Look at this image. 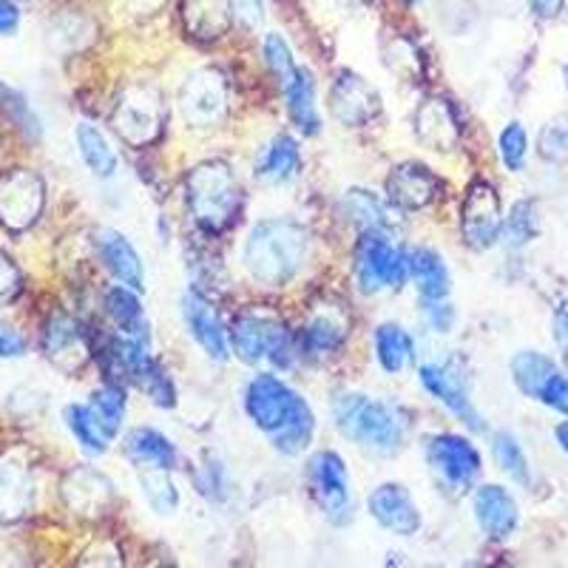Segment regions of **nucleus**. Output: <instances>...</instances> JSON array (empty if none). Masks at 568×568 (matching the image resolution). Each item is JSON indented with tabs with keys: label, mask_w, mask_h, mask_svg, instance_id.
I'll list each match as a JSON object with an SVG mask.
<instances>
[{
	"label": "nucleus",
	"mask_w": 568,
	"mask_h": 568,
	"mask_svg": "<svg viewBox=\"0 0 568 568\" xmlns=\"http://www.w3.org/2000/svg\"><path fill=\"white\" fill-rule=\"evenodd\" d=\"M247 415L258 429L273 435L276 449L284 455H298L313 438L311 407L273 375H256L245 395Z\"/></svg>",
	"instance_id": "obj_1"
},
{
	"label": "nucleus",
	"mask_w": 568,
	"mask_h": 568,
	"mask_svg": "<svg viewBox=\"0 0 568 568\" xmlns=\"http://www.w3.org/2000/svg\"><path fill=\"white\" fill-rule=\"evenodd\" d=\"M307 256V231L298 222L271 220L251 231L245 265L256 282L267 287L291 282Z\"/></svg>",
	"instance_id": "obj_2"
},
{
	"label": "nucleus",
	"mask_w": 568,
	"mask_h": 568,
	"mask_svg": "<svg viewBox=\"0 0 568 568\" xmlns=\"http://www.w3.org/2000/svg\"><path fill=\"white\" fill-rule=\"evenodd\" d=\"M336 424L349 440L369 446L375 453H398L407 438V418L400 409L364 395H338L333 400Z\"/></svg>",
	"instance_id": "obj_3"
},
{
	"label": "nucleus",
	"mask_w": 568,
	"mask_h": 568,
	"mask_svg": "<svg viewBox=\"0 0 568 568\" xmlns=\"http://www.w3.org/2000/svg\"><path fill=\"white\" fill-rule=\"evenodd\" d=\"M187 207L194 213L196 225L207 233H220L231 227L240 213L242 196L240 185L233 180V171L225 162H202L185 182Z\"/></svg>",
	"instance_id": "obj_4"
},
{
	"label": "nucleus",
	"mask_w": 568,
	"mask_h": 568,
	"mask_svg": "<svg viewBox=\"0 0 568 568\" xmlns=\"http://www.w3.org/2000/svg\"><path fill=\"white\" fill-rule=\"evenodd\" d=\"M111 120H114L116 134L134 149L154 142L165 125V103H162L160 89L151 83H131L116 100Z\"/></svg>",
	"instance_id": "obj_5"
},
{
	"label": "nucleus",
	"mask_w": 568,
	"mask_h": 568,
	"mask_svg": "<svg viewBox=\"0 0 568 568\" xmlns=\"http://www.w3.org/2000/svg\"><path fill=\"white\" fill-rule=\"evenodd\" d=\"M231 338L233 349H236V355L245 364H256L267 358V362L278 364V367H291L293 338L276 318L256 316V313L240 316L236 324H233Z\"/></svg>",
	"instance_id": "obj_6"
},
{
	"label": "nucleus",
	"mask_w": 568,
	"mask_h": 568,
	"mask_svg": "<svg viewBox=\"0 0 568 568\" xmlns=\"http://www.w3.org/2000/svg\"><path fill=\"white\" fill-rule=\"evenodd\" d=\"M358 282L362 291L378 293L384 287H400L407 282V256L384 236V231H367L358 245Z\"/></svg>",
	"instance_id": "obj_7"
},
{
	"label": "nucleus",
	"mask_w": 568,
	"mask_h": 568,
	"mask_svg": "<svg viewBox=\"0 0 568 568\" xmlns=\"http://www.w3.org/2000/svg\"><path fill=\"white\" fill-rule=\"evenodd\" d=\"M45 185L34 171L14 169L0 176V225L27 231L43 211Z\"/></svg>",
	"instance_id": "obj_8"
},
{
	"label": "nucleus",
	"mask_w": 568,
	"mask_h": 568,
	"mask_svg": "<svg viewBox=\"0 0 568 568\" xmlns=\"http://www.w3.org/2000/svg\"><path fill=\"white\" fill-rule=\"evenodd\" d=\"M307 484L318 509L333 520L344 524L349 520V480L342 458L336 453H318L307 464Z\"/></svg>",
	"instance_id": "obj_9"
},
{
	"label": "nucleus",
	"mask_w": 568,
	"mask_h": 568,
	"mask_svg": "<svg viewBox=\"0 0 568 568\" xmlns=\"http://www.w3.org/2000/svg\"><path fill=\"white\" fill-rule=\"evenodd\" d=\"M426 455H429L435 475H440V480L455 491L469 489L480 475L478 449L460 435H438L429 440Z\"/></svg>",
	"instance_id": "obj_10"
},
{
	"label": "nucleus",
	"mask_w": 568,
	"mask_h": 568,
	"mask_svg": "<svg viewBox=\"0 0 568 568\" xmlns=\"http://www.w3.org/2000/svg\"><path fill=\"white\" fill-rule=\"evenodd\" d=\"M500 202L497 194L491 191V185L486 182H475V185L466 191L464 200V213H460V231H464V240L469 242L475 251H486V247L495 245V240L500 236Z\"/></svg>",
	"instance_id": "obj_11"
},
{
	"label": "nucleus",
	"mask_w": 568,
	"mask_h": 568,
	"mask_svg": "<svg viewBox=\"0 0 568 568\" xmlns=\"http://www.w3.org/2000/svg\"><path fill=\"white\" fill-rule=\"evenodd\" d=\"M182 114L191 125H213L227 109V85L220 71L202 69L182 89Z\"/></svg>",
	"instance_id": "obj_12"
},
{
	"label": "nucleus",
	"mask_w": 568,
	"mask_h": 568,
	"mask_svg": "<svg viewBox=\"0 0 568 568\" xmlns=\"http://www.w3.org/2000/svg\"><path fill=\"white\" fill-rule=\"evenodd\" d=\"M34 497L32 466L20 449L0 458V520L14 524L27 515Z\"/></svg>",
	"instance_id": "obj_13"
},
{
	"label": "nucleus",
	"mask_w": 568,
	"mask_h": 568,
	"mask_svg": "<svg viewBox=\"0 0 568 568\" xmlns=\"http://www.w3.org/2000/svg\"><path fill=\"white\" fill-rule=\"evenodd\" d=\"M329 111L336 114L338 123L358 129V125H367L382 111V100L358 74L342 71L336 83H333V91H329Z\"/></svg>",
	"instance_id": "obj_14"
},
{
	"label": "nucleus",
	"mask_w": 568,
	"mask_h": 568,
	"mask_svg": "<svg viewBox=\"0 0 568 568\" xmlns=\"http://www.w3.org/2000/svg\"><path fill=\"white\" fill-rule=\"evenodd\" d=\"M43 349L49 355V362L54 367L65 369V373H78L85 362H89V342L80 324L65 313L49 318L43 329Z\"/></svg>",
	"instance_id": "obj_15"
},
{
	"label": "nucleus",
	"mask_w": 568,
	"mask_h": 568,
	"mask_svg": "<svg viewBox=\"0 0 568 568\" xmlns=\"http://www.w3.org/2000/svg\"><path fill=\"white\" fill-rule=\"evenodd\" d=\"M369 515H373L384 529L395 531V535L400 537L415 535L420 526L418 506L413 504L409 491L398 484H384L369 495Z\"/></svg>",
	"instance_id": "obj_16"
},
{
	"label": "nucleus",
	"mask_w": 568,
	"mask_h": 568,
	"mask_svg": "<svg viewBox=\"0 0 568 568\" xmlns=\"http://www.w3.org/2000/svg\"><path fill=\"white\" fill-rule=\"evenodd\" d=\"M438 180L418 162H404L387 180L389 202L404 211H418V207L429 205L438 196Z\"/></svg>",
	"instance_id": "obj_17"
},
{
	"label": "nucleus",
	"mask_w": 568,
	"mask_h": 568,
	"mask_svg": "<svg viewBox=\"0 0 568 568\" xmlns=\"http://www.w3.org/2000/svg\"><path fill=\"white\" fill-rule=\"evenodd\" d=\"M420 382H424V387L429 389L449 413L458 415L469 429H484V420H480L478 409L471 407L466 387L460 384V378H455V373H449L446 367H438V364H426V367H420Z\"/></svg>",
	"instance_id": "obj_18"
},
{
	"label": "nucleus",
	"mask_w": 568,
	"mask_h": 568,
	"mask_svg": "<svg viewBox=\"0 0 568 568\" xmlns=\"http://www.w3.org/2000/svg\"><path fill=\"white\" fill-rule=\"evenodd\" d=\"M94 247H98L103 265L114 273V278L125 284V287H134L140 291L145 284V271H142V258L136 256V251L131 247V242L125 240L123 233L109 231V227H100L94 233Z\"/></svg>",
	"instance_id": "obj_19"
},
{
	"label": "nucleus",
	"mask_w": 568,
	"mask_h": 568,
	"mask_svg": "<svg viewBox=\"0 0 568 568\" xmlns=\"http://www.w3.org/2000/svg\"><path fill=\"white\" fill-rule=\"evenodd\" d=\"M63 497L83 517H100L111 504V484L94 469H74L63 484Z\"/></svg>",
	"instance_id": "obj_20"
},
{
	"label": "nucleus",
	"mask_w": 568,
	"mask_h": 568,
	"mask_svg": "<svg viewBox=\"0 0 568 568\" xmlns=\"http://www.w3.org/2000/svg\"><path fill=\"white\" fill-rule=\"evenodd\" d=\"M475 517L484 535L491 540H504L517 526V506L511 495L500 486H480L475 495Z\"/></svg>",
	"instance_id": "obj_21"
},
{
	"label": "nucleus",
	"mask_w": 568,
	"mask_h": 568,
	"mask_svg": "<svg viewBox=\"0 0 568 568\" xmlns=\"http://www.w3.org/2000/svg\"><path fill=\"white\" fill-rule=\"evenodd\" d=\"M182 304H185L187 327H191V333H194L196 342L202 344V349H205L211 358H216V362H225L227 338H225V329H222L220 318H216V313L211 311V304H207L205 298L196 296V293H187L185 302Z\"/></svg>",
	"instance_id": "obj_22"
},
{
	"label": "nucleus",
	"mask_w": 568,
	"mask_h": 568,
	"mask_svg": "<svg viewBox=\"0 0 568 568\" xmlns=\"http://www.w3.org/2000/svg\"><path fill=\"white\" fill-rule=\"evenodd\" d=\"M231 0H185V27L200 40H216L231 29Z\"/></svg>",
	"instance_id": "obj_23"
},
{
	"label": "nucleus",
	"mask_w": 568,
	"mask_h": 568,
	"mask_svg": "<svg viewBox=\"0 0 568 568\" xmlns=\"http://www.w3.org/2000/svg\"><path fill=\"white\" fill-rule=\"evenodd\" d=\"M415 131H418L420 142H426L435 151H449L458 142V125H455L453 111L446 109L440 100H429L415 114Z\"/></svg>",
	"instance_id": "obj_24"
},
{
	"label": "nucleus",
	"mask_w": 568,
	"mask_h": 568,
	"mask_svg": "<svg viewBox=\"0 0 568 568\" xmlns=\"http://www.w3.org/2000/svg\"><path fill=\"white\" fill-rule=\"evenodd\" d=\"M407 273L415 284H418V293L426 298H446L449 293V273H446L444 258L435 251H426L418 247L407 256Z\"/></svg>",
	"instance_id": "obj_25"
},
{
	"label": "nucleus",
	"mask_w": 568,
	"mask_h": 568,
	"mask_svg": "<svg viewBox=\"0 0 568 568\" xmlns=\"http://www.w3.org/2000/svg\"><path fill=\"white\" fill-rule=\"evenodd\" d=\"M298 165H302V156H298L296 140L287 134H278L258 156L256 174L258 180L265 182H287L296 176Z\"/></svg>",
	"instance_id": "obj_26"
},
{
	"label": "nucleus",
	"mask_w": 568,
	"mask_h": 568,
	"mask_svg": "<svg viewBox=\"0 0 568 568\" xmlns=\"http://www.w3.org/2000/svg\"><path fill=\"white\" fill-rule=\"evenodd\" d=\"M125 453L140 466H162V469L176 466L174 444L156 429H134L125 440Z\"/></svg>",
	"instance_id": "obj_27"
},
{
	"label": "nucleus",
	"mask_w": 568,
	"mask_h": 568,
	"mask_svg": "<svg viewBox=\"0 0 568 568\" xmlns=\"http://www.w3.org/2000/svg\"><path fill=\"white\" fill-rule=\"evenodd\" d=\"M347 338V322L336 311H322L304 327L302 347L311 355H327L338 349Z\"/></svg>",
	"instance_id": "obj_28"
},
{
	"label": "nucleus",
	"mask_w": 568,
	"mask_h": 568,
	"mask_svg": "<svg viewBox=\"0 0 568 568\" xmlns=\"http://www.w3.org/2000/svg\"><path fill=\"white\" fill-rule=\"evenodd\" d=\"M105 311H109L111 322L123 329L131 338H149L145 333V316H142L140 298L134 296V287H111L105 293Z\"/></svg>",
	"instance_id": "obj_29"
},
{
	"label": "nucleus",
	"mask_w": 568,
	"mask_h": 568,
	"mask_svg": "<svg viewBox=\"0 0 568 568\" xmlns=\"http://www.w3.org/2000/svg\"><path fill=\"white\" fill-rule=\"evenodd\" d=\"M557 373L555 362L546 358L540 353H517L515 362H511V375H515V384L520 387V393H526L529 398H540V389L546 387L551 375Z\"/></svg>",
	"instance_id": "obj_30"
},
{
	"label": "nucleus",
	"mask_w": 568,
	"mask_h": 568,
	"mask_svg": "<svg viewBox=\"0 0 568 568\" xmlns=\"http://www.w3.org/2000/svg\"><path fill=\"white\" fill-rule=\"evenodd\" d=\"M287 94V109H291L293 123L304 131V134H318L322 129V120H318V109H316V91H313V80L307 71L298 74L296 83L291 89L284 91Z\"/></svg>",
	"instance_id": "obj_31"
},
{
	"label": "nucleus",
	"mask_w": 568,
	"mask_h": 568,
	"mask_svg": "<svg viewBox=\"0 0 568 568\" xmlns=\"http://www.w3.org/2000/svg\"><path fill=\"white\" fill-rule=\"evenodd\" d=\"M375 349H378V362L387 373H400L413 362V342L398 324H384L375 333Z\"/></svg>",
	"instance_id": "obj_32"
},
{
	"label": "nucleus",
	"mask_w": 568,
	"mask_h": 568,
	"mask_svg": "<svg viewBox=\"0 0 568 568\" xmlns=\"http://www.w3.org/2000/svg\"><path fill=\"white\" fill-rule=\"evenodd\" d=\"M78 145L80 154H83L85 165L98 176H111L116 171V154L109 145V140L103 136V131L94 129V125L83 123L78 129Z\"/></svg>",
	"instance_id": "obj_33"
},
{
	"label": "nucleus",
	"mask_w": 568,
	"mask_h": 568,
	"mask_svg": "<svg viewBox=\"0 0 568 568\" xmlns=\"http://www.w3.org/2000/svg\"><path fill=\"white\" fill-rule=\"evenodd\" d=\"M65 426L71 429V435L83 444L85 453L103 455L105 446H109V435L103 433V426L98 424L94 413L89 407H69L65 409Z\"/></svg>",
	"instance_id": "obj_34"
},
{
	"label": "nucleus",
	"mask_w": 568,
	"mask_h": 568,
	"mask_svg": "<svg viewBox=\"0 0 568 568\" xmlns=\"http://www.w3.org/2000/svg\"><path fill=\"white\" fill-rule=\"evenodd\" d=\"M142 495L149 497V504L154 506L160 515H171L176 509V489L169 478V469L162 466H145L140 475Z\"/></svg>",
	"instance_id": "obj_35"
},
{
	"label": "nucleus",
	"mask_w": 568,
	"mask_h": 568,
	"mask_svg": "<svg viewBox=\"0 0 568 568\" xmlns=\"http://www.w3.org/2000/svg\"><path fill=\"white\" fill-rule=\"evenodd\" d=\"M89 409L94 413L98 424L103 426V433L109 435V438H114V435L120 433V424H123V415H125L123 389L120 387L98 389V393L91 395Z\"/></svg>",
	"instance_id": "obj_36"
},
{
	"label": "nucleus",
	"mask_w": 568,
	"mask_h": 568,
	"mask_svg": "<svg viewBox=\"0 0 568 568\" xmlns=\"http://www.w3.org/2000/svg\"><path fill=\"white\" fill-rule=\"evenodd\" d=\"M491 449H495L497 466H500V469L515 480V484L529 486L531 480L529 460H526L524 449H520V444H517L509 433H497L495 440H491Z\"/></svg>",
	"instance_id": "obj_37"
},
{
	"label": "nucleus",
	"mask_w": 568,
	"mask_h": 568,
	"mask_svg": "<svg viewBox=\"0 0 568 568\" xmlns=\"http://www.w3.org/2000/svg\"><path fill=\"white\" fill-rule=\"evenodd\" d=\"M344 205H347V211L353 213V220L364 231H387L389 227V216L384 211V205L373 194H367V191H349Z\"/></svg>",
	"instance_id": "obj_38"
},
{
	"label": "nucleus",
	"mask_w": 568,
	"mask_h": 568,
	"mask_svg": "<svg viewBox=\"0 0 568 568\" xmlns=\"http://www.w3.org/2000/svg\"><path fill=\"white\" fill-rule=\"evenodd\" d=\"M265 58H267V63H271L273 78H276L278 89L282 91L291 89V85L298 80V74H302V69H298L296 60H293L291 49H287V43H284L278 34H267Z\"/></svg>",
	"instance_id": "obj_39"
},
{
	"label": "nucleus",
	"mask_w": 568,
	"mask_h": 568,
	"mask_svg": "<svg viewBox=\"0 0 568 568\" xmlns=\"http://www.w3.org/2000/svg\"><path fill=\"white\" fill-rule=\"evenodd\" d=\"M134 382L149 393V398L154 400L156 407H174V384H171L169 373L154 358H149V362L136 369Z\"/></svg>",
	"instance_id": "obj_40"
},
{
	"label": "nucleus",
	"mask_w": 568,
	"mask_h": 568,
	"mask_svg": "<svg viewBox=\"0 0 568 568\" xmlns=\"http://www.w3.org/2000/svg\"><path fill=\"white\" fill-rule=\"evenodd\" d=\"M0 105L7 109V114L12 116L14 123H18L23 131H27V134H32V136L40 134L38 116L32 114V109H29L27 100L20 98V94L14 89H9L7 83H0Z\"/></svg>",
	"instance_id": "obj_41"
},
{
	"label": "nucleus",
	"mask_w": 568,
	"mask_h": 568,
	"mask_svg": "<svg viewBox=\"0 0 568 568\" xmlns=\"http://www.w3.org/2000/svg\"><path fill=\"white\" fill-rule=\"evenodd\" d=\"M526 149H529V142H526L524 125L511 123L509 129L500 134V160L506 162V169H509V171L524 169Z\"/></svg>",
	"instance_id": "obj_42"
},
{
	"label": "nucleus",
	"mask_w": 568,
	"mask_h": 568,
	"mask_svg": "<svg viewBox=\"0 0 568 568\" xmlns=\"http://www.w3.org/2000/svg\"><path fill=\"white\" fill-rule=\"evenodd\" d=\"M535 236V205L531 202H517L511 207V216L506 222V240L511 245H526Z\"/></svg>",
	"instance_id": "obj_43"
},
{
	"label": "nucleus",
	"mask_w": 568,
	"mask_h": 568,
	"mask_svg": "<svg viewBox=\"0 0 568 568\" xmlns=\"http://www.w3.org/2000/svg\"><path fill=\"white\" fill-rule=\"evenodd\" d=\"M540 154L551 162L568 160V120H555L542 129Z\"/></svg>",
	"instance_id": "obj_44"
},
{
	"label": "nucleus",
	"mask_w": 568,
	"mask_h": 568,
	"mask_svg": "<svg viewBox=\"0 0 568 568\" xmlns=\"http://www.w3.org/2000/svg\"><path fill=\"white\" fill-rule=\"evenodd\" d=\"M196 489L211 500H225L227 495V480L225 469L216 460H207L200 471H196Z\"/></svg>",
	"instance_id": "obj_45"
},
{
	"label": "nucleus",
	"mask_w": 568,
	"mask_h": 568,
	"mask_svg": "<svg viewBox=\"0 0 568 568\" xmlns=\"http://www.w3.org/2000/svg\"><path fill=\"white\" fill-rule=\"evenodd\" d=\"M540 400L546 404V407L557 409V413L568 415V382L562 378L560 373H555L546 382V387L540 389Z\"/></svg>",
	"instance_id": "obj_46"
},
{
	"label": "nucleus",
	"mask_w": 568,
	"mask_h": 568,
	"mask_svg": "<svg viewBox=\"0 0 568 568\" xmlns=\"http://www.w3.org/2000/svg\"><path fill=\"white\" fill-rule=\"evenodd\" d=\"M20 271L14 267L12 258L7 256V253H0V304L12 302L14 296L20 293Z\"/></svg>",
	"instance_id": "obj_47"
},
{
	"label": "nucleus",
	"mask_w": 568,
	"mask_h": 568,
	"mask_svg": "<svg viewBox=\"0 0 568 568\" xmlns=\"http://www.w3.org/2000/svg\"><path fill=\"white\" fill-rule=\"evenodd\" d=\"M424 304H426V318H429V324H433L435 329L446 333V329L453 327L455 313H453V307L444 302V298H426Z\"/></svg>",
	"instance_id": "obj_48"
},
{
	"label": "nucleus",
	"mask_w": 568,
	"mask_h": 568,
	"mask_svg": "<svg viewBox=\"0 0 568 568\" xmlns=\"http://www.w3.org/2000/svg\"><path fill=\"white\" fill-rule=\"evenodd\" d=\"M23 349H27L23 336L7 324H0V358H18V355H23Z\"/></svg>",
	"instance_id": "obj_49"
},
{
	"label": "nucleus",
	"mask_w": 568,
	"mask_h": 568,
	"mask_svg": "<svg viewBox=\"0 0 568 568\" xmlns=\"http://www.w3.org/2000/svg\"><path fill=\"white\" fill-rule=\"evenodd\" d=\"M231 7L236 9L247 27H258L262 23V0H231Z\"/></svg>",
	"instance_id": "obj_50"
},
{
	"label": "nucleus",
	"mask_w": 568,
	"mask_h": 568,
	"mask_svg": "<svg viewBox=\"0 0 568 568\" xmlns=\"http://www.w3.org/2000/svg\"><path fill=\"white\" fill-rule=\"evenodd\" d=\"M20 23V12L12 0H0V34H12Z\"/></svg>",
	"instance_id": "obj_51"
},
{
	"label": "nucleus",
	"mask_w": 568,
	"mask_h": 568,
	"mask_svg": "<svg viewBox=\"0 0 568 568\" xmlns=\"http://www.w3.org/2000/svg\"><path fill=\"white\" fill-rule=\"evenodd\" d=\"M529 7L537 18H555V14H560L562 0H529Z\"/></svg>",
	"instance_id": "obj_52"
},
{
	"label": "nucleus",
	"mask_w": 568,
	"mask_h": 568,
	"mask_svg": "<svg viewBox=\"0 0 568 568\" xmlns=\"http://www.w3.org/2000/svg\"><path fill=\"white\" fill-rule=\"evenodd\" d=\"M557 342L562 344V349H566V358H568V304L562 307L560 313H557Z\"/></svg>",
	"instance_id": "obj_53"
},
{
	"label": "nucleus",
	"mask_w": 568,
	"mask_h": 568,
	"mask_svg": "<svg viewBox=\"0 0 568 568\" xmlns=\"http://www.w3.org/2000/svg\"><path fill=\"white\" fill-rule=\"evenodd\" d=\"M557 440H560V446L568 453V424H562L560 429H557Z\"/></svg>",
	"instance_id": "obj_54"
},
{
	"label": "nucleus",
	"mask_w": 568,
	"mask_h": 568,
	"mask_svg": "<svg viewBox=\"0 0 568 568\" xmlns=\"http://www.w3.org/2000/svg\"><path fill=\"white\" fill-rule=\"evenodd\" d=\"M342 3H347V7H364L367 0H342Z\"/></svg>",
	"instance_id": "obj_55"
},
{
	"label": "nucleus",
	"mask_w": 568,
	"mask_h": 568,
	"mask_svg": "<svg viewBox=\"0 0 568 568\" xmlns=\"http://www.w3.org/2000/svg\"><path fill=\"white\" fill-rule=\"evenodd\" d=\"M407 3H418V0H407Z\"/></svg>",
	"instance_id": "obj_56"
},
{
	"label": "nucleus",
	"mask_w": 568,
	"mask_h": 568,
	"mask_svg": "<svg viewBox=\"0 0 568 568\" xmlns=\"http://www.w3.org/2000/svg\"><path fill=\"white\" fill-rule=\"evenodd\" d=\"M566 85H568V69H566Z\"/></svg>",
	"instance_id": "obj_57"
}]
</instances>
